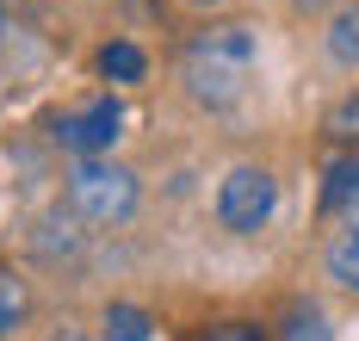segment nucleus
<instances>
[{
  "instance_id": "15",
  "label": "nucleus",
  "mask_w": 359,
  "mask_h": 341,
  "mask_svg": "<svg viewBox=\"0 0 359 341\" xmlns=\"http://www.w3.org/2000/svg\"><path fill=\"white\" fill-rule=\"evenodd\" d=\"M341 224H347V229H359V199L347 205V218H341Z\"/></svg>"
},
{
  "instance_id": "9",
  "label": "nucleus",
  "mask_w": 359,
  "mask_h": 341,
  "mask_svg": "<svg viewBox=\"0 0 359 341\" xmlns=\"http://www.w3.org/2000/svg\"><path fill=\"white\" fill-rule=\"evenodd\" d=\"M100 69H106L111 81H143V75H149V56H143L130 38H118V44L100 50Z\"/></svg>"
},
{
  "instance_id": "18",
  "label": "nucleus",
  "mask_w": 359,
  "mask_h": 341,
  "mask_svg": "<svg viewBox=\"0 0 359 341\" xmlns=\"http://www.w3.org/2000/svg\"><path fill=\"white\" fill-rule=\"evenodd\" d=\"M297 6H304V13H310V6H323V0H297Z\"/></svg>"
},
{
  "instance_id": "1",
  "label": "nucleus",
  "mask_w": 359,
  "mask_h": 341,
  "mask_svg": "<svg viewBox=\"0 0 359 341\" xmlns=\"http://www.w3.org/2000/svg\"><path fill=\"white\" fill-rule=\"evenodd\" d=\"M254 56H260V44H254L248 25H211V32H198V38L186 44V62H180V81H186L192 106L229 112L248 93Z\"/></svg>"
},
{
  "instance_id": "3",
  "label": "nucleus",
  "mask_w": 359,
  "mask_h": 341,
  "mask_svg": "<svg viewBox=\"0 0 359 341\" xmlns=\"http://www.w3.org/2000/svg\"><path fill=\"white\" fill-rule=\"evenodd\" d=\"M279 211V180L266 168H229L223 187H217V224L229 236H254V229L273 224Z\"/></svg>"
},
{
  "instance_id": "13",
  "label": "nucleus",
  "mask_w": 359,
  "mask_h": 341,
  "mask_svg": "<svg viewBox=\"0 0 359 341\" xmlns=\"http://www.w3.org/2000/svg\"><path fill=\"white\" fill-rule=\"evenodd\" d=\"M106 341H149V316L137 304H111L106 310Z\"/></svg>"
},
{
  "instance_id": "16",
  "label": "nucleus",
  "mask_w": 359,
  "mask_h": 341,
  "mask_svg": "<svg viewBox=\"0 0 359 341\" xmlns=\"http://www.w3.org/2000/svg\"><path fill=\"white\" fill-rule=\"evenodd\" d=\"M50 341H87V335H81V329H56Z\"/></svg>"
},
{
  "instance_id": "2",
  "label": "nucleus",
  "mask_w": 359,
  "mask_h": 341,
  "mask_svg": "<svg viewBox=\"0 0 359 341\" xmlns=\"http://www.w3.org/2000/svg\"><path fill=\"white\" fill-rule=\"evenodd\" d=\"M137 174L130 168H118V161H74L69 187H62V205H69L81 224L93 229H111V224H130L137 218Z\"/></svg>"
},
{
  "instance_id": "10",
  "label": "nucleus",
  "mask_w": 359,
  "mask_h": 341,
  "mask_svg": "<svg viewBox=\"0 0 359 341\" xmlns=\"http://www.w3.org/2000/svg\"><path fill=\"white\" fill-rule=\"evenodd\" d=\"M25 310H32V292H25V279L0 267V341L13 335L19 323H25Z\"/></svg>"
},
{
  "instance_id": "6",
  "label": "nucleus",
  "mask_w": 359,
  "mask_h": 341,
  "mask_svg": "<svg viewBox=\"0 0 359 341\" xmlns=\"http://www.w3.org/2000/svg\"><path fill=\"white\" fill-rule=\"evenodd\" d=\"M353 199H359V155H341V161L328 168V180H323V211L328 218H347Z\"/></svg>"
},
{
  "instance_id": "17",
  "label": "nucleus",
  "mask_w": 359,
  "mask_h": 341,
  "mask_svg": "<svg viewBox=\"0 0 359 341\" xmlns=\"http://www.w3.org/2000/svg\"><path fill=\"white\" fill-rule=\"evenodd\" d=\"M180 6H198V13H211V6H223V0H180Z\"/></svg>"
},
{
  "instance_id": "14",
  "label": "nucleus",
  "mask_w": 359,
  "mask_h": 341,
  "mask_svg": "<svg viewBox=\"0 0 359 341\" xmlns=\"http://www.w3.org/2000/svg\"><path fill=\"white\" fill-rule=\"evenodd\" d=\"M205 341H266V329L260 323H217Z\"/></svg>"
},
{
  "instance_id": "4",
  "label": "nucleus",
  "mask_w": 359,
  "mask_h": 341,
  "mask_svg": "<svg viewBox=\"0 0 359 341\" xmlns=\"http://www.w3.org/2000/svg\"><path fill=\"white\" fill-rule=\"evenodd\" d=\"M118 131H124V106L118 100H93L87 112H69V118H56V143L69 155H81V161H100V155L118 143Z\"/></svg>"
},
{
  "instance_id": "11",
  "label": "nucleus",
  "mask_w": 359,
  "mask_h": 341,
  "mask_svg": "<svg viewBox=\"0 0 359 341\" xmlns=\"http://www.w3.org/2000/svg\"><path fill=\"white\" fill-rule=\"evenodd\" d=\"M285 341H334V329H328V316L316 310V304H291V316H285Z\"/></svg>"
},
{
  "instance_id": "8",
  "label": "nucleus",
  "mask_w": 359,
  "mask_h": 341,
  "mask_svg": "<svg viewBox=\"0 0 359 341\" xmlns=\"http://www.w3.org/2000/svg\"><path fill=\"white\" fill-rule=\"evenodd\" d=\"M328 56L341 69H359V6H341L328 19Z\"/></svg>"
},
{
  "instance_id": "5",
  "label": "nucleus",
  "mask_w": 359,
  "mask_h": 341,
  "mask_svg": "<svg viewBox=\"0 0 359 341\" xmlns=\"http://www.w3.org/2000/svg\"><path fill=\"white\" fill-rule=\"evenodd\" d=\"M32 248H37V261H50V267H56V261H81V248H87V229H81V218L62 205V211L37 218Z\"/></svg>"
},
{
  "instance_id": "12",
  "label": "nucleus",
  "mask_w": 359,
  "mask_h": 341,
  "mask_svg": "<svg viewBox=\"0 0 359 341\" xmlns=\"http://www.w3.org/2000/svg\"><path fill=\"white\" fill-rule=\"evenodd\" d=\"M323 131L334 137V143H359V87H353V93H341V100L328 106Z\"/></svg>"
},
{
  "instance_id": "7",
  "label": "nucleus",
  "mask_w": 359,
  "mask_h": 341,
  "mask_svg": "<svg viewBox=\"0 0 359 341\" xmlns=\"http://www.w3.org/2000/svg\"><path fill=\"white\" fill-rule=\"evenodd\" d=\"M323 267H328V279H334V286H347V292H359V229H341V236L328 242Z\"/></svg>"
}]
</instances>
